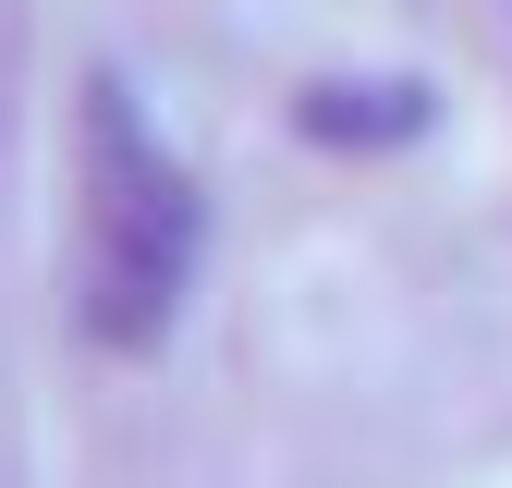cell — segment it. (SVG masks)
Listing matches in <instances>:
<instances>
[{"label":"cell","instance_id":"6da1fadb","mask_svg":"<svg viewBox=\"0 0 512 488\" xmlns=\"http://www.w3.org/2000/svg\"><path fill=\"white\" fill-rule=\"evenodd\" d=\"M196 232H208V208H196L183 147L135 110L122 74H86V98H74V318H86V342H110V354L159 342L183 281H196Z\"/></svg>","mask_w":512,"mask_h":488}]
</instances>
